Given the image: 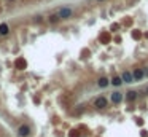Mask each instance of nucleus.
<instances>
[{"label": "nucleus", "mask_w": 148, "mask_h": 137, "mask_svg": "<svg viewBox=\"0 0 148 137\" xmlns=\"http://www.w3.org/2000/svg\"><path fill=\"white\" fill-rule=\"evenodd\" d=\"M18 136L19 137H29L30 136V128H29L27 124H21V126L18 128Z\"/></svg>", "instance_id": "3"}, {"label": "nucleus", "mask_w": 148, "mask_h": 137, "mask_svg": "<svg viewBox=\"0 0 148 137\" xmlns=\"http://www.w3.org/2000/svg\"><path fill=\"white\" fill-rule=\"evenodd\" d=\"M57 18L59 19H69V18H72V14H73V11H72V8H69V7H62V8H59L57 10Z\"/></svg>", "instance_id": "1"}, {"label": "nucleus", "mask_w": 148, "mask_h": 137, "mask_svg": "<svg viewBox=\"0 0 148 137\" xmlns=\"http://www.w3.org/2000/svg\"><path fill=\"white\" fill-rule=\"evenodd\" d=\"M110 83H112L113 86H121V85H123V80H121V77H113Z\"/></svg>", "instance_id": "10"}, {"label": "nucleus", "mask_w": 148, "mask_h": 137, "mask_svg": "<svg viewBox=\"0 0 148 137\" xmlns=\"http://www.w3.org/2000/svg\"><path fill=\"white\" fill-rule=\"evenodd\" d=\"M97 85H99L100 88H107V86L110 85V81H108V78H105V77H102V78H99V81H97Z\"/></svg>", "instance_id": "8"}, {"label": "nucleus", "mask_w": 148, "mask_h": 137, "mask_svg": "<svg viewBox=\"0 0 148 137\" xmlns=\"http://www.w3.org/2000/svg\"><path fill=\"white\" fill-rule=\"evenodd\" d=\"M110 99H112V102H113V104H116V105H118V104H121V100H123V94H121V93H118V91H116V93H113V94H112V97H110Z\"/></svg>", "instance_id": "6"}, {"label": "nucleus", "mask_w": 148, "mask_h": 137, "mask_svg": "<svg viewBox=\"0 0 148 137\" xmlns=\"http://www.w3.org/2000/svg\"><path fill=\"white\" fill-rule=\"evenodd\" d=\"M10 34V27H8L7 22H2L0 24V35H8Z\"/></svg>", "instance_id": "7"}, {"label": "nucleus", "mask_w": 148, "mask_h": 137, "mask_svg": "<svg viewBox=\"0 0 148 137\" xmlns=\"http://www.w3.org/2000/svg\"><path fill=\"white\" fill-rule=\"evenodd\" d=\"M145 93H147V94H148V86H147V89H145Z\"/></svg>", "instance_id": "12"}, {"label": "nucleus", "mask_w": 148, "mask_h": 137, "mask_svg": "<svg viewBox=\"0 0 148 137\" xmlns=\"http://www.w3.org/2000/svg\"><path fill=\"white\" fill-rule=\"evenodd\" d=\"M99 2H102V0H99Z\"/></svg>", "instance_id": "13"}, {"label": "nucleus", "mask_w": 148, "mask_h": 137, "mask_svg": "<svg viewBox=\"0 0 148 137\" xmlns=\"http://www.w3.org/2000/svg\"><path fill=\"white\" fill-rule=\"evenodd\" d=\"M107 105H108V100H107V97H103V96H99L94 100V107L96 109H105Z\"/></svg>", "instance_id": "2"}, {"label": "nucleus", "mask_w": 148, "mask_h": 137, "mask_svg": "<svg viewBox=\"0 0 148 137\" xmlns=\"http://www.w3.org/2000/svg\"><path fill=\"white\" fill-rule=\"evenodd\" d=\"M143 77H145V72L142 70V68H135L134 73H132V78L137 80V81H140V80L143 78Z\"/></svg>", "instance_id": "5"}, {"label": "nucleus", "mask_w": 148, "mask_h": 137, "mask_svg": "<svg viewBox=\"0 0 148 137\" xmlns=\"http://www.w3.org/2000/svg\"><path fill=\"white\" fill-rule=\"evenodd\" d=\"M121 80H123V83H134V78H132L131 72H123L121 73Z\"/></svg>", "instance_id": "4"}, {"label": "nucleus", "mask_w": 148, "mask_h": 137, "mask_svg": "<svg viewBox=\"0 0 148 137\" xmlns=\"http://www.w3.org/2000/svg\"><path fill=\"white\" fill-rule=\"evenodd\" d=\"M137 99V93L135 91H129V93H126V100H129V102H132V100Z\"/></svg>", "instance_id": "9"}, {"label": "nucleus", "mask_w": 148, "mask_h": 137, "mask_svg": "<svg viewBox=\"0 0 148 137\" xmlns=\"http://www.w3.org/2000/svg\"><path fill=\"white\" fill-rule=\"evenodd\" d=\"M57 21H61L57 18V14H51V16H49V22H57Z\"/></svg>", "instance_id": "11"}]
</instances>
